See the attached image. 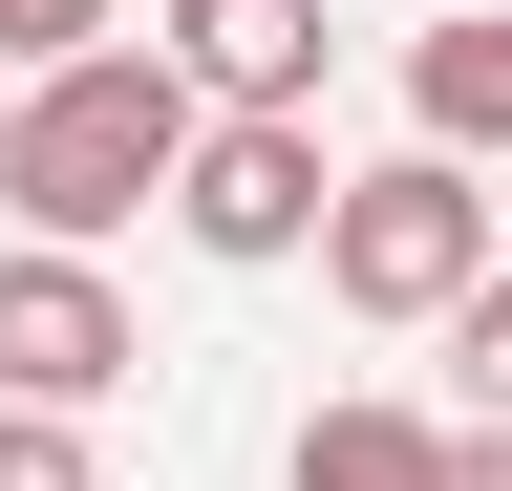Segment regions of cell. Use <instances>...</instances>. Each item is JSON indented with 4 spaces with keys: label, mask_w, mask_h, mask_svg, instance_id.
<instances>
[{
    "label": "cell",
    "mask_w": 512,
    "mask_h": 491,
    "mask_svg": "<svg viewBox=\"0 0 512 491\" xmlns=\"http://www.w3.org/2000/svg\"><path fill=\"white\" fill-rule=\"evenodd\" d=\"M320 278L363 299V321H448V299L491 278V171H448V150H384L320 193Z\"/></svg>",
    "instance_id": "2"
},
{
    "label": "cell",
    "mask_w": 512,
    "mask_h": 491,
    "mask_svg": "<svg viewBox=\"0 0 512 491\" xmlns=\"http://www.w3.org/2000/svg\"><path fill=\"white\" fill-rule=\"evenodd\" d=\"M128 299H107V257H0V406H43V427H86L107 385H128Z\"/></svg>",
    "instance_id": "5"
},
{
    "label": "cell",
    "mask_w": 512,
    "mask_h": 491,
    "mask_svg": "<svg viewBox=\"0 0 512 491\" xmlns=\"http://www.w3.org/2000/svg\"><path fill=\"white\" fill-rule=\"evenodd\" d=\"M150 65H171L192 107H235V129H320L342 22H320V0H171V22H150Z\"/></svg>",
    "instance_id": "4"
},
{
    "label": "cell",
    "mask_w": 512,
    "mask_h": 491,
    "mask_svg": "<svg viewBox=\"0 0 512 491\" xmlns=\"http://www.w3.org/2000/svg\"><path fill=\"white\" fill-rule=\"evenodd\" d=\"M171 150H192V86L150 43H86V65L0 86V214H22V257H107L171 193Z\"/></svg>",
    "instance_id": "1"
},
{
    "label": "cell",
    "mask_w": 512,
    "mask_h": 491,
    "mask_svg": "<svg viewBox=\"0 0 512 491\" xmlns=\"http://www.w3.org/2000/svg\"><path fill=\"white\" fill-rule=\"evenodd\" d=\"M86 43H128V0H0V86H43V65H86Z\"/></svg>",
    "instance_id": "9"
},
{
    "label": "cell",
    "mask_w": 512,
    "mask_h": 491,
    "mask_svg": "<svg viewBox=\"0 0 512 491\" xmlns=\"http://www.w3.org/2000/svg\"><path fill=\"white\" fill-rule=\"evenodd\" d=\"M278 491H448V427L427 406H299V470Z\"/></svg>",
    "instance_id": "7"
},
{
    "label": "cell",
    "mask_w": 512,
    "mask_h": 491,
    "mask_svg": "<svg viewBox=\"0 0 512 491\" xmlns=\"http://www.w3.org/2000/svg\"><path fill=\"white\" fill-rule=\"evenodd\" d=\"M320 193H342V150L320 129H235V107H192V150H171V235L192 257H235V278H278V257H320Z\"/></svg>",
    "instance_id": "3"
},
{
    "label": "cell",
    "mask_w": 512,
    "mask_h": 491,
    "mask_svg": "<svg viewBox=\"0 0 512 491\" xmlns=\"http://www.w3.org/2000/svg\"><path fill=\"white\" fill-rule=\"evenodd\" d=\"M448 491H512V427H448Z\"/></svg>",
    "instance_id": "11"
},
{
    "label": "cell",
    "mask_w": 512,
    "mask_h": 491,
    "mask_svg": "<svg viewBox=\"0 0 512 491\" xmlns=\"http://www.w3.org/2000/svg\"><path fill=\"white\" fill-rule=\"evenodd\" d=\"M406 107H427V150H448V171H491V150H512V0H470V22H427V43H406Z\"/></svg>",
    "instance_id": "6"
},
{
    "label": "cell",
    "mask_w": 512,
    "mask_h": 491,
    "mask_svg": "<svg viewBox=\"0 0 512 491\" xmlns=\"http://www.w3.org/2000/svg\"><path fill=\"white\" fill-rule=\"evenodd\" d=\"M427 342H448V363H470V427H512V257H491L470 299H448V321H427Z\"/></svg>",
    "instance_id": "8"
},
{
    "label": "cell",
    "mask_w": 512,
    "mask_h": 491,
    "mask_svg": "<svg viewBox=\"0 0 512 491\" xmlns=\"http://www.w3.org/2000/svg\"><path fill=\"white\" fill-rule=\"evenodd\" d=\"M0 491H107L86 427H43V406H0Z\"/></svg>",
    "instance_id": "10"
}]
</instances>
